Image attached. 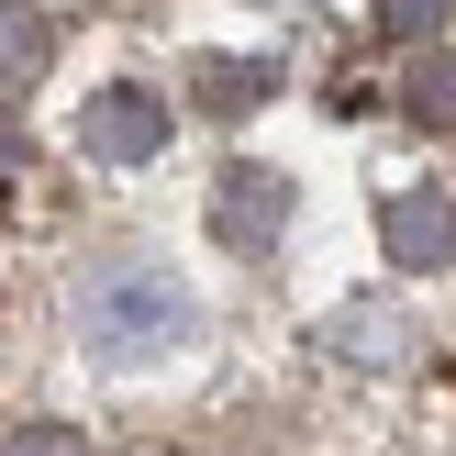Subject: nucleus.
Listing matches in <instances>:
<instances>
[{"instance_id":"obj_1","label":"nucleus","mask_w":456,"mask_h":456,"mask_svg":"<svg viewBox=\"0 0 456 456\" xmlns=\"http://www.w3.org/2000/svg\"><path fill=\"white\" fill-rule=\"evenodd\" d=\"M78 334H89L101 356H145V346H178V334H190V289H178L167 267L123 256V267H101V279L78 289Z\"/></svg>"},{"instance_id":"obj_2","label":"nucleus","mask_w":456,"mask_h":456,"mask_svg":"<svg viewBox=\"0 0 456 456\" xmlns=\"http://www.w3.org/2000/svg\"><path fill=\"white\" fill-rule=\"evenodd\" d=\"M78 134H89V145H101V156H123V167H134V156H156V134H167V111H156L145 89H111V101L89 111Z\"/></svg>"},{"instance_id":"obj_3","label":"nucleus","mask_w":456,"mask_h":456,"mask_svg":"<svg viewBox=\"0 0 456 456\" xmlns=\"http://www.w3.org/2000/svg\"><path fill=\"white\" fill-rule=\"evenodd\" d=\"M390 234H401V256H412V267H435V256H445V234H456V223L435 212V200H401V212H390Z\"/></svg>"},{"instance_id":"obj_4","label":"nucleus","mask_w":456,"mask_h":456,"mask_svg":"<svg viewBox=\"0 0 456 456\" xmlns=\"http://www.w3.org/2000/svg\"><path fill=\"white\" fill-rule=\"evenodd\" d=\"M0 456H89L78 435H67V423H34V435H12V445H0Z\"/></svg>"},{"instance_id":"obj_5","label":"nucleus","mask_w":456,"mask_h":456,"mask_svg":"<svg viewBox=\"0 0 456 456\" xmlns=\"http://www.w3.org/2000/svg\"><path fill=\"white\" fill-rule=\"evenodd\" d=\"M435 12H445V0H379V22H390V34H423Z\"/></svg>"}]
</instances>
